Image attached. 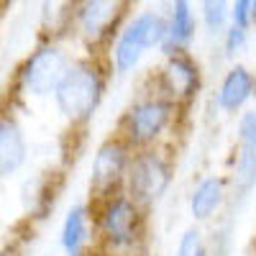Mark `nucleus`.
I'll return each instance as SVG.
<instances>
[{"label": "nucleus", "instance_id": "1", "mask_svg": "<svg viewBox=\"0 0 256 256\" xmlns=\"http://www.w3.org/2000/svg\"><path fill=\"white\" fill-rule=\"evenodd\" d=\"M105 88L108 80L98 62L74 59L54 92V108L67 123L84 126L95 118L105 98Z\"/></svg>", "mask_w": 256, "mask_h": 256}, {"label": "nucleus", "instance_id": "2", "mask_svg": "<svg viewBox=\"0 0 256 256\" xmlns=\"http://www.w3.org/2000/svg\"><path fill=\"white\" fill-rule=\"evenodd\" d=\"M144 205L136 202L126 190L116 192V195L98 200L95 210V230L100 236V244L105 251L116 256H128L134 254L141 241H144Z\"/></svg>", "mask_w": 256, "mask_h": 256}, {"label": "nucleus", "instance_id": "3", "mask_svg": "<svg viewBox=\"0 0 256 256\" xmlns=\"http://www.w3.org/2000/svg\"><path fill=\"white\" fill-rule=\"evenodd\" d=\"M177 110L180 105L174 100H169L166 95H162L159 90L148 92L126 108V113L118 120L116 136H120L134 152L154 148L166 136L169 128L174 126Z\"/></svg>", "mask_w": 256, "mask_h": 256}, {"label": "nucleus", "instance_id": "4", "mask_svg": "<svg viewBox=\"0 0 256 256\" xmlns=\"http://www.w3.org/2000/svg\"><path fill=\"white\" fill-rule=\"evenodd\" d=\"M166 31H169V24H166V18L162 13L144 10V13L134 16L120 28V34L116 36V44L110 46L113 72L118 77L131 74L141 64V59H144L146 52L164 46Z\"/></svg>", "mask_w": 256, "mask_h": 256}, {"label": "nucleus", "instance_id": "5", "mask_svg": "<svg viewBox=\"0 0 256 256\" xmlns=\"http://www.w3.org/2000/svg\"><path fill=\"white\" fill-rule=\"evenodd\" d=\"M172 180H174L172 159L159 146L141 148V152H134L123 190L144 208H152L166 195V190L172 187Z\"/></svg>", "mask_w": 256, "mask_h": 256}, {"label": "nucleus", "instance_id": "6", "mask_svg": "<svg viewBox=\"0 0 256 256\" xmlns=\"http://www.w3.org/2000/svg\"><path fill=\"white\" fill-rule=\"evenodd\" d=\"M72 59L67 56L59 44L49 41L41 44L36 52L26 56V62L18 70V92L31 100H44L54 98L62 77L67 74Z\"/></svg>", "mask_w": 256, "mask_h": 256}, {"label": "nucleus", "instance_id": "7", "mask_svg": "<svg viewBox=\"0 0 256 256\" xmlns=\"http://www.w3.org/2000/svg\"><path fill=\"white\" fill-rule=\"evenodd\" d=\"M131 159H134V148L116 134L108 136L95 148L92 166H90V192L95 200H105L126 187Z\"/></svg>", "mask_w": 256, "mask_h": 256}, {"label": "nucleus", "instance_id": "8", "mask_svg": "<svg viewBox=\"0 0 256 256\" xmlns=\"http://www.w3.org/2000/svg\"><path fill=\"white\" fill-rule=\"evenodd\" d=\"M200 67L187 52L169 54L162 74H159V92L166 95L169 100H174L177 105H187L198 98L200 92Z\"/></svg>", "mask_w": 256, "mask_h": 256}, {"label": "nucleus", "instance_id": "9", "mask_svg": "<svg viewBox=\"0 0 256 256\" xmlns=\"http://www.w3.org/2000/svg\"><path fill=\"white\" fill-rule=\"evenodd\" d=\"M256 100V72L246 64H233L216 90V108L223 116H241Z\"/></svg>", "mask_w": 256, "mask_h": 256}, {"label": "nucleus", "instance_id": "10", "mask_svg": "<svg viewBox=\"0 0 256 256\" xmlns=\"http://www.w3.org/2000/svg\"><path fill=\"white\" fill-rule=\"evenodd\" d=\"M228 177L223 174H205L192 184L187 195V212L195 223H208L223 210L228 202Z\"/></svg>", "mask_w": 256, "mask_h": 256}, {"label": "nucleus", "instance_id": "11", "mask_svg": "<svg viewBox=\"0 0 256 256\" xmlns=\"http://www.w3.org/2000/svg\"><path fill=\"white\" fill-rule=\"evenodd\" d=\"M95 233L98 230H95L92 210L84 202H77L64 212V220L59 226V248L72 256L90 254V244H92Z\"/></svg>", "mask_w": 256, "mask_h": 256}, {"label": "nucleus", "instance_id": "12", "mask_svg": "<svg viewBox=\"0 0 256 256\" xmlns=\"http://www.w3.org/2000/svg\"><path fill=\"white\" fill-rule=\"evenodd\" d=\"M28 159V141L13 113L0 116V174L3 180L18 174Z\"/></svg>", "mask_w": 256, "mask_h": 256}, {"label": "nucleus", "instance_id": "13", "mask_svg": "<svg viewBox=\"0 0 256 256\" xmlns=\"http://www.w3.org/2000/svg\"><path fill=\"white\" fill-rule=\"evenodd\" d=\"M118 8H120L118 0H80L74 6V20L82 36L90 41H100L110 31Z\"/></svg>", "mask_w": 256, "mask_h": 256}, {"label": "nucleus", "instance_id": "14", "mask_svg": "<svg viewBox=\"0 0 256 256\" xmlns=\"http://www.w3.org/2000/svg\"><path fill=\"white\" fill-rule=\"evenodd\" d=\"M169 31H166V41L162 46V54H180L187 52L190 41L195 38L198 31V16L192 10L190 0H172V8H169Z\"/></svg>", "mask_w": 256, "mask_h": 256}, {"label": "nucleus", "instance_id": "15", "mask_svg": "<svg viewBox=\"0 0 256 256\" xmlns=\"http://www.w3.org/2000/svg\"><path fill=\"white\" fill-rule=\"evenodd\" d=\"M233 195L246 200L251 192L256 190V152L244 146H233L230 156V177H228Z\"/></svg>", "mask_w": 256, "mask_h": 256}, {"label": "nucleus", "instance_id": "16", "mask_svg": "<svg viewBox=\"0 0 256 256\" xmlns=\"http://www.w3.org/2000/svg\"><path fill=\"white\" fill-rule=\"evenodd\" d=\"M230 8L233 0H200V18L208 34H226L230 26Z\"/></svg>", "mask_w": 256, "mask_h": 256}, {"label": "nucleus", "instance_id": "17", "mask_svg": "<svg viewBox=\"0 0 256 256\" xmlns=\"http://www.w3.org/2000/svg\"><path fill=\"white\" fill-rule=\"evenodd\" d=\"M174 256H212L210 251V244L205 238V233L198 223L187 226L180 238H177V246H174Z\"/></svg>", "mask_w": 256, "mask_h": 256}, {"label": "nucleus", "instance_id": "18", "mask_svg": "<svg viewBox=\"0 0 256 256\" xmlns=\"http://www.w3.org/2000/svg\"><path fill=\"white\" fill-rule=\"evenodd\" d=\"M236 146L256 152V105L246 108L236 118Z\"/></svg>", "mask_w": 256, "mask_h": 256}, {"label": "nucleus", "instance_id": "19", "mask_svg": "<svg viewBox=\"0 0 256 256\" xmlns=\"http://www.w3.org/2000/svg\"><path fill=\"white\" fill-rule=\"evenodd\" d=\"M246 41H248V28L230 24V26L226 28V34H223V52H226V56L233 59L238 52H244Z\"/></svg>", "mask_w": 256, "mask_h": 256}, {"label": "nucleus", "instance_id": "20", "mask_svg": "<svg viewBox=\"0 0 256 256\" xmlns=\"http://www.w3.org/2000/svg\"><path fill=\"white\" fill-rule=\"evenodd\" d=\"M254 0H233V8H230V24L251 28L254 26Z\"/></svg>", "mask_w": 256, "mask_h": 256}, {"label": "nucleus", "instance_id": "21", "mask_svg": "<svg viewBox=\"0 0 256 256\" xmlns=\"http://www.w3.org/2000/svg\"><path fill=\"white\" fill-rule=\"evenodd\" d=\"M88 256H116V254H110V251H105V248H102V251H98V254H88Z\"/></svg>", "mask_w": 256, "mask_h": 256}, {"label": "nucleus", "instance_id": "22", "mask_svg": "<svg viewBox=\"0 0 256 256\" xmlns=\"http://www.w3.org/2000/svg\"><path fill=\"white\" fill-rule=\"evenodd\" d=\"M251 20H254V26H256V0H254V16H251Z\"/></svg>", "mask_w": 256, "mask_h": 256}, {"label": "nucleus", "instance_id": "23", "mask_svg": "<svg viewBox=\"0 0 256 256\" xmlns=\"http://www.w3.org/2000/svg\"><path fill=\"white\" fill-rule=\"evenodd\" d=\"M64 256H72V254H64ZM82 256H88V254H82Z\"/></svg>", "mask_w": 256, "mask_h": 256}]
</instances>
